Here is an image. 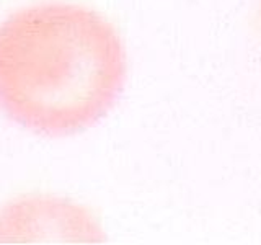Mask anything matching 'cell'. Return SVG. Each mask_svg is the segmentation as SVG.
<instances>
[{
    "label": "cell",
    "instance_id": "2",
    "mask_svg": "<svg viewBox=\"0 0 261 245\" xmlns=\"http://www.w3.org/2000/svg\"><path fill=\"white\" fill-rule=\"evenodd\" d=\"M105 235L79 204L31 196L0 209V243H100Z\"/></svg>",
    "mask_w": 261,
    "mask_h": 245
},
{
    "label": "cell",
    "instance_id": "1",
    "mask_svg": "<svg viewBox=\"0 0 261 245\" xmlns=\"http://www.w3.org/2000/svg\"><path fill=\"white\" fill-rule=\"evenodd\" d=\"M126 51L100 13L49 2L0 21V113L44 136H70L103 119L126 82Z\"/></svg>",
    "mask_w": 261,
    "mask_h": 245
}]
</instances>
